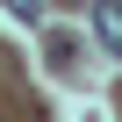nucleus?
Returning <instances> with one entry per match:
<instances>
[{"label": "nucleus", "mask_w": 122, "mask_h": 122, "mask_svg": "<svg viewBox=\"0 0 122 122\" xmlns=\"http://www.w3.org/2000/svg\"><path fill=\"white\" fill-rule=\"evenodd\" d=\"M93 29H101L108 50H122V0H101V7H93Z\"/></svg>", "instance_id": "1"}, {"label": "nucleus", "mask_w": 122, "mask_h": 122, "mask_svg": "<svg viewBox=\"0 0 122 122\" xmlns=\"http://www.w3.org/2000/svg\"><path fill=\"white\" fill-rule=\"evenodd\" d=\"M7 7H15L22 22H36V15H43V0H7Z\"/></svg>", "instance_id": "2"}]
</instances>
